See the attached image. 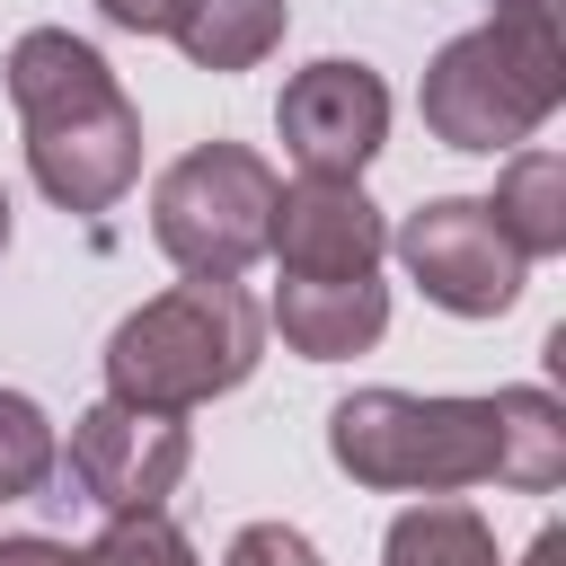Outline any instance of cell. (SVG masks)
<instances>
[{
	"instance_id": "cell-1",
	"label": "cell",
	"mask_w": 566,
	"mask_h": 566,
	"mask_svg": "<svg viewBox=\"0 0 566 566\" xmlns=\"http://www.w3.org/2000/svg\"><path fill=\"white\" fill-rule=\"evenodd\" d=\"M327 460L371 495H460L486 478L513 495H548L566 478V407L531 380L495 398L354 389L327 407Z\"/></svg>"
},
{
	"instance_id": "cell-2",
	"label": "cell",
	"mask_w": 566,
	"mask_h": 566,
	"mask_svg": "<svg viewBox=\"0 0 566 566\" xmlns=\"http://www.w3.org/2000/svg\"><path fill=\"white\" fill-rule=\"evenodd\" d=\"M265 363V310L239 274H186L106 336V398L195 416L203 398H230Z\"/></svg>"
},
{
	"instance_id": "cell-3",
	"label": "cell",
	"mask_w": 566,
	"mask_h": 566,
	"mask_svg": "<svg viewBox=\"0 0 566 566\" xmlns=\"http://www.w3.org/2000/svg\"><path fill=\"white\" fill-rule=\"evenodd\" d=\"M566 97V53L548 0H495L486 27L451 35L424 62V133L451 150H522Z\"/></svg>"
},
{
	"instance_id": "cell-4",
	"label": "cell",
	"mask_w": 566,
	"mask_h": 566,
	"mask_svg": "<svg viewBox=\"0 0 566 566\" xmlns=\"http://www.w3.org/2000/svg\"><path fill=\"white\" fill-rule=\"evenodd\" d=\"M274 195H283V177L248 142H195L150 186V239L177 274H248L265 256Z\"/></svg>"
},
{
	"instance_id": "cell-5",
	"label": "cell",
	"mask_w": 566,
	"mask_h": 566,
	"mask_svg": "<svg viewBox=\"0 0 566 566\" xmlns=\"http://www.w3.org/2000/svg\"><path fill=\"white\" fill-rule=\"evenodd\" d=\"M389 248L416 274V292L433 310H451V318H504L522 301V265L531 256H513V239L495 230L486 195H433V203H416L389 230Z\"/></svg>"
},
{
	"instance_id": "cell-6",
	"label": "cell",
	"mask_w": 566,
	"mask_h": 566,
	"mask_svg": "<svg viewBox=\"0 0 566 566\" xmlns=\"http://www.w3.org/2000/svg\"><path fill=\"white\" fill-rule=\"evenodd\" d=\"M195 460V433L186 416H159V407H133V398H97L71 416V486L97 504V513H150L168 504V486L186 478Z\"/></svg>"
},
{
	"instance_id": "cell-7",
	"label": "cell",
	"mask_w": 566,
	"mask_h": 566,
	"mask_svg": "<svg viewBox=\"0 0 566 566\" xmlns=\"http://www.w3.org/2000/svg\"><path fill=\"white\" fill-rule=\"evenodd\" d=\"M274 133H283V150H292L301 177H363L380 159V142H389V88H380L371 62L327 53V62H310V71L283 80Z\"/></svg>"
},
{
	"instance_id": "cell-8",
	"label": "cell",
	"mask_w": 566,
	"mask_h": 566,
	"mask_svg": "<svg viewBox=\"0 0 566 566\" xmlns=\"http://www.w3.org/2000/svg\"><path fill=\"white\" fill-rule=\"evenodd\" d=\"M27 168H35V186H44L62 212H106V203H124L133 177H142V115H133V97L106 88V97H88V106H71V115H35V124H27Z\"/></svg>"
},
{
	"instance_id": "cell-9",
	"label": "cell",
	"mask_w": 566,
	"mask_h": 566,
	"mask_svg": "<svg viewBox=\"0 0 566 566\" xmlns=\"http://www.w3.org/2000/svg\"><path fill=\"white\" fill-rule=\"evenodd\" d=\"M265 256L283 274H380L389 221L363 195V177H292L265 221Z\"/></svg>"
},
{
	"instance_id": "cell-10",
	"label": "cell",
	"mask_w": 566,
	"mask_h": 566,
	"mask_svg": "<svg viewBox=\"0 0 566 566\" xmlns=\"http://www.w3.org/2000/svg\"><path fill=\"white\" fill-rule=\"evenodd\" d=\"M265 327L301 354V363H345L371 354L389 327V283L380 274H283Z\"/></svg>"
},
{
	"instance_id": "cell-11",
	"label": "cell",
	"mask_w": 566,
	"mask_h": 566,
	"mask_svg": "<svg viewBox=\"0 0 566 566\" xmlns=\"http://www.w3.org/2000/svg\"><path fill=\"white\" fill-rule=\"evenodd\" d=\"M106 88H124V80H115L106 53H97L88 35H71V27H27V35L9 44V106H18V124L71 115V106H88V97H106Z\"/></svg>"
},
{
	"instance_id": "cell-12",
	"label": "cell",
	"mask_w": 566,
	"mask_h": 566,
	"mask_svg": "<svg viewBox=\"0 0 566 566\" xmlns=\"http://www.w3.org/2000/svg\"><path fill=\"white\" fill-rule=\"evenodd\" d=\"M283 27H292L283 0H186L168 35L195 71H256L283 44Z\"/></svg>"
},
{
	"instance_id": "cell-13",
	"label": "cell",
	"mask_w": 566,
	"mask_h": 566,
	"mask_svg": "<svg viewBox=\"0 0 566 566\" xmlns=\"http://www.w3.org/2000/svg\"><path fill=\"white\" fill-rule=\"evenodd\" d=\"M486 212L513 239V256H566V159L557 150H513Z\"/></svg>"
},
{
	"instance_id": "cell-14",
	"label": "cell",
	"mask_w": 566,
	"mask_h": 566,
	"mask_svg": "<svg viewBox=\"0 0 566 566\" xmlns=\"http://www.w3.org/2000/svg\"><path fill=\"white\" fill-rule=\"evenodd\" d=\"M380 566H504V557H495L486 513H469V504L442 495V504H407V513L389 522Z\"/></svg>"
},
{
	"instance_id": "cell-15",
	"label": "cell",
	"mask_w": 566,
	"mask_h": 566,
	"mask_svg": "<svg viewBox=\"0 0 566 566\" xmlns=\"http://www.w3.org/2000/svg\"><path fill=\"white\" fill-rule=\"evenodd\" d=\"M62 469V442H53V416L27 398V389H0V504L35 495L44 478Z\"/></svg>"
},
{
	"instance_id": "cell-16",
	"label": "cell",
	"mask_w": 566,
	"mask_h": 566,
	"mask_svg": "<svg viewBox=\"0 0 566 566\" xmlns=\"http://www.w3.org/2000/svg\"><path fill=\"white\" fill-rule=\"evenodd\" d=\"M62 566H195V539L150 504V513H106V531L71 548Z\"/></svg>"
},
{
	"instance_id": "cell-17",
	"label": "cell",
	"mask_w": 566,
	"mask_h": 566,
	"mask_svg": "<svg viewBox=\"0 0 566 566\" xmlns=\"http://www.w3.org/2000/svg\"><path fill=\"white\" fill-rule=\"evenodd\" d=\"M221 566H327L292 522H248L230 548H221Z\"/></svg>"
},
{
	"instance_id": "cell-18",
	"label": "cell",
	"mask_w": 566,
	"mask_h": 566,
	"mask_svg": "<svg viewBox=\"0 0 566 566\" xmlns=\"http://www.w3.org/2000/svg\"><path fill=\"white\" fill-rule=\"evenodd\" d=\"M177 9H186V0H97V18H106V27H124V35H168V27H177Z\"/></svg>"
},
{
	"instance_id": "cell-19",
	"label": "cell",
	"mask_w": 566,
	"mask_h": 566,
	"mask_svg": "<svg viewBox=\"0 0 566 566\" xmlns=\"http://www.w3.org/2000/svg\"><path fill=\"white\" fill-rule=\"evenodd\" d=\"M71 548L62 539H35V531H18V539H0V566H62Z\"/></svg>"
},
{
	"instance_id": "cell-20",
	"label": "cell",
	"mask_w": 566,
	"mask_h": 566,
	"mask_svg": "<svg viewBox=\"0 0 566 566\" xmlns=\"http://www.w3.org/2000/svg\"><path fill=\"white\" fill-rule=\"evenodd\" d=\"M522 566H566V531H557V522H548V531H539V539H531V557H522Z\"/></svg>"
},
{
	"instance_id": "cell-21",
	"label": "cell",
	"mask_w": 566,
	"mask_h": 566,
	"mask_svg": "<svg viewBox=\"0 0 566 566\" xmlns=\"http://www.w3.org/2000/svg\"><path fill=\"white\" fill-rule=\"evenodd\" d=\"M0 256H9V186H0Z\"/></svg>"
}]
</instances>
